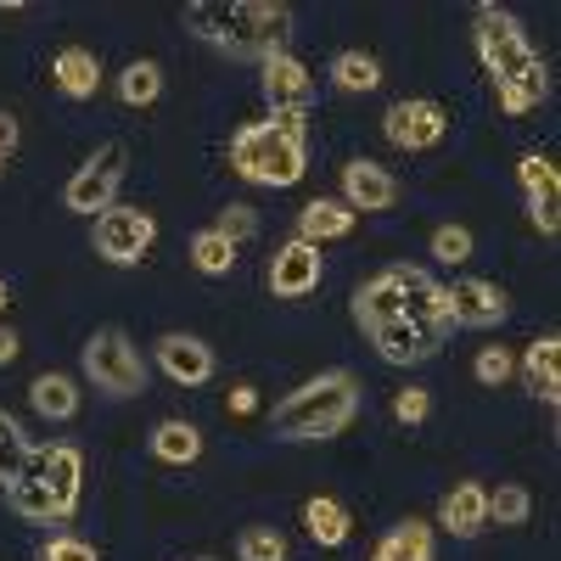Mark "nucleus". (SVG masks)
<instances>
[{"mask_svg":"<svg viewBox=\"0 0 561 561\" xmlns=\"http://www.w3.org/2000/svg\"><path fill=\"white\" fill-rule=\"evenodd\" d=\"M472 39H478V57H483L489 79H494V102H500V113L528 118V113L550 96V73H545L539 51L528 45L523 23L511 18L505 7H478Z\"/></svg>","mask_w":561,"mask_h":561,"instance_id":"1","label":"nucleus"},{"mask_svg":"<svg viewBox=\"0 0 561 561\" xmlns=\"http://www.w3.org/2000/svg\"><path fill=\"white\" fill-rule=\"evenodd\" d=\"M185 28L208 45H219L225 57L264 62L275 51H287L293 12L275 7V0H192L185 7Z\"/></svg>","mask_w":561,"mask_h":561,"instance_id":"2","label":"nucleus"},{"mask_svg":"<svg viewBox=\"0 0 561 561\" xmlns=\"http://www.w3.org/2000/svg\"><path fill=\"white\" fill-rule=\"evenodd\" d=\"M304 124H309V107H287L259 124H242L237 140H230V169L248 185H298L309 169Z\"/></svg>","mask_w":561,"mask_h":561,"instance_id":"3","label":"nucleus"},{"mask_svg":"<svg viewBox=\"0 0 561 561\" xmlns=\"http://www.w3.org/2000/svg\"><path fill=\"white\" fill-rule=\"evenodd\" d=\"M359 415V377L354 370H325V377L304 382L270 410V433L280 444H309V438H337Z\"/></svg>","mask_w":561,"mask_h":561,"instance_id":"4","label":"nucleus"},{"mask_svg":"<svg viewBox=\"0 0 561 561\" xmlns=\"http://www.w3.org/2000/svg\"><path fill=\"white\" fill-rule=\"evenodd\" d=\"M382 275H388V287H393V298H399V320L421 325V332H427V337L444 348V337L455 332V320H449V293H444L421 264H388Z\"/></svg>","mask_w":561,"mask_h":561,"instance_id":"5","label":"nucleus"},{"mask_svg":"<svg viewBox=\"0 0 561 561\" xmlns=\"http://www.w3.org/2000/svg\"><path fill=\"white\" fill-rule=\"evenodd\" d=\"M84 377L107 399H135L140 388H147V365H140L135 343L118 332V325H102V332L84 343Z\"/></svg>","mask_w":561,"mask_h":561,"instance_id":"6","label":"nucleus"},{"mask_svg":"<svg viewBox=\"0 0 561 561\" xmlns=\"http://www.w3.org/2000/svg\"><path fill=\"white\" fill-rule=\"evenodd\" d=\"M124 169H129V152L118 147V140H107V147H96V152H90V163L68 180L62 203H68L73 214H84V219L107 214V208L118 203V180H124Z\"/></svg>","mask_w":561,"mask_h":561,"instance_id":"7","label":"nucleus"},{"mask_svg":"<svg viewBox=\"0 0 561 561\" xmlns=\"http://www.w3.org/2000/svg\"><path fill=\"white\" fill-rule=\"evenodd\" d=\"M152 237H158V225H152V214H140V208H107V214H96V253L107 259V264H140L152 253Z\"/></svg>","mask_w":561,"mask_h":561,"instance_id":"8","label":"nucleus"},{"mask_svg":"<svg viewBox=\"0 0 561 561\" xmlns=\"http://www.w3.org/2000/svg\"><path fill=\"white\" fill-rule=\"evenodd\" d=\"M444 129H449V113H444L438 102H427V96L399 102V107H388V118H382V135L393 140V147H404V152H427V147H438Z\"/></svg>","mask_w":561,"mask_h":561,"instance_id":"9","label":"nucleus"},{"mask_svg":"<svg viewBox=\"0 0 561 561\" xmlns=\"http://www.w3.org/2000/svg\"><path fill=\"white\" fill-rule=\"evenodd\" d=\"M517 180L528 192V219L545 230V237H556L561 230V174L545 152H523L517 158Z\"/></svg>","mask_w":561,"mask_h":561,"instance_id":"10","label":"nucleus"},{"mask_svg":"<svg viewBox=\"0 0 561 561\" xmlns=\"http://www.w3.org/2000/svg\"><path fill=\"white\" fill-rule=\"evenodd\" d=\"M259 84H264V102L270 113H287V107H309L314 102V79L293 51H275L259 62Z\"/></svg>","mask_w":561,"mask_h":561,"instance_id":"11","label":"nucleus"},{"mask_svg":"<svg viewBox=\"0 0 561 561\" xmlns=\"http://www.w3.org/2000/svg\"><path fill=\"white\" fill-rule=\"evenodd\" d=\"M158 365H163V377L180 382V388H203L214 377V348L192 332H169L158 337Z\"/></svg>","mask_w":561,"mask_h":561,"instance_id":"12","label":"nucleus"},{"mask_svg":"<svg viewBox=\"0 0 561 561\" xmlns=\"http://www.w3.org/2000/svg\"><path fill=\"white\" fill-rule=\"evenodd\" d=\"M314 287H320V248L293 237L270 264V293L275 298H309Z\"/></svg>","mask_w":561,"mask_h":561,"instance_id":"13","label":"nucleus"},{"mask_svg":"<svg viewBox=\"0 0 561 561\" xmlns=\"http://www.w3.org/2000/svg\"><path fill=\"white\" fill-rule=\"evenodd\" d=\"M444 293H449V320L455 325H500L511 314V298L494 287V280H478V275L455 280V287H444Z\"/></svg>","mask_w":561,"mask_h":561,"instance_id":"14","label":"nucleus"},{"mask_svg":"<svg viewBox=\"0 0 561 561\" xmlns=\"http://www.w3.org/2000/svg\"><path fill=\"white\" fill-rule=\"evenodd\" d=\"M79 472H84V455L73 444H51V449H34V478L51 489V500L73 517L79 505Z\"/></svg>","mask_w":561,"mask_h":561,"instance_id":"15","label":"nucleus"},{"mask_svg":"<svg viewBox=\"0 0 561 561\" xmlns=\"http://www.w3.org/2000/svg\"><path fill=\"white\" fill-rule=\"evenodd\" d=\"M393 197H399V185H393V174H388L382 163H370V158L343 163V203H348V208L382 214V208H393Z\"/></svg>","mask_w":561,"mask_h":561,"instance_id":"16","label":"nucleus"},{"mask_svg":"<svg viewBox=\"0 0 561 561\" xmlns=\"http://www.w3.org/2000/svg\"><path fill=\"white\" fill-rule=\"evenodd\" d=\"M365 337L388 365H421L427 354H438V343L421 332V325H410V320H377V325H365Z\"/></svg>","mask_w":561,"mask_h":561,"instance_id":"17","label":"nucleus"},{"mask_svg":"<svg viewBox=\"0 0 561 561\" xmlns=\"http://www.w3.org/2000/svg\"><path fill=\"white\" fill-rule=\"evenodd\" d=\"M438 523L455 534V539H478L489 528V489L483 483H455L438 505Z\"/></svg>","mask_w":561,"mask_h":561,"instance_id":"18","label":"nucleus"},{"mask_svg":"<svg viewBox=\"0 0 561 561\" xmlns=\"http://www.w3.org/2000/svg\"><path fill=\"white\" fill-rule=\"evenodd\" d=\"M51 73H57V90L68 102H90L102 90V62L84 51V45H62L57 51V62H51Z\"/></svg>","mask_w":561,"mask_h":561,"instance_id":"19","label":"nucleus"},{"mask_svg":"<svg viewBox=\"0 0 561 561\" xmlns=\"http://www.w3.org/2000/svg\"><path fill=\"white\" fill-rule=\"evenodd\" d=\"M7 500H12V517H23V523H39V528H57V523H68V511L51 500V489H45L39 478H34V466L7 489Z\"/></svg>","mask_w":561,"mask_h":561,"instance_id":"20","label":"nucleus"},{"mask_svg":"<svg viewBox=\"0 0 561 561\" xmlns=\"http://www.w3.org/2000/svg\"><path fill=\"white\" fill-rule=\"evenodd\" d=\"M556 359H561V337H556V332H550V337H539V343L523 354L528 393H534V399H545V404H561V370H556Z\"/></svg>","mask_w":561,"mask_h":561,"instance_id":"21","label":"nucleus"},{"mask_svg":"<svg viewBox=\"0 0 561 561\" xmlns=\"http://www.w3.org/2000/svg\"><path fill=\"white\" fill-rule=\"evenodd\" d=\"M304 528H309V539H314V545L337 550V545L354 534V517L343 511V500H332V494H314V500L304 505Z\"/></svg>","mask_w":561,"mask_h":561,"instance_id":"22","label":"nucleus"},{"mask_svg":"<svg viewBox=\"0 0 561 561\" xmlns=\"http://www.w3.org/2000/svg\"><path fill=\"white\" fill-rule=\"evenodd\" d=\"M354 230V208L348 203H309L304 214H298V237L304 242H337V237H348Z\"/></svg>","mask_w":561,"mask_h":561,"instance_id":"23","label":"nucleus"},{"mask_svg":"<svg viewBox=\"0 0 561 561\" xmlns=\"http://www.w3.org/2000/svg\"><path fill=\"white\" fill-rule=\"evenodd\" d=\"M28 404H34V415H45V421H68V415L79 410V382H68L62 370H45V377L28 388Z\"/></svg>","mask_w":561,"mask_h":561,"instance_id":"24","label":"nucleus"},{"mask_svg":"<svg viewBox=\"0 0 561 561\" xmlns=\"http://www.w3.org/2000/svg\"><path fill=\"white\" fill-rule=\"evenodd\" d=\"M152 455L169 460V466H192L203 455V433L192 427V421H158L152 427Z\"/></svg>","mask_w":561,"mask_h":561,"instance_id":"25","label":"nucleus"},{"mask_svg":"<svg viewBox=\"0 0 561 561\" xmlns=\"http://www.w3.org/2000/svg\"><path fill=\"white\" fill-rule=\"evenodd\" d=\"M158 96H163V68L152 57H140V62H129L118 73V102L124 107H152Z\"/></svg>","mask_w":561,"mask_h":561,"instance_id":"26","label":"nucleus"},{"mask_svg":"<svg viewBox=\"0 0 561 561\" xmlns=\"http://www.w3.org/2000/svg\"><path fill=\"white\" fill-rule=\"evenodd\" d=\"M370 561H433V534H427V523L393 528V534L377 545V556H370Z\"/></svg>","mask_w":561,"mask_h":561,"instance_id":"27","label":"nucleus"},{"mask_svg":"<svg viewBox=\"0 0 561 561\" xmlns=\"http://www.w3.org/2000/svg\"><path fill=\"white\" fill-rule=\"evenodd\" d=\"M332 84L348 90V96H365V90H377V84H382V68H377V57H365V51H337V62H332Z\"/></svg>","mask_w":561,"mask_h":561,"instance_id":"28","label":"nucleus"},{"mask_svg":"<svg viewBox=\"0 0 561 561\" xmlns=\"http://www.w3.org/2000/svg\"><path fill=\"white\" fill-rule=\"evenodd\" d=\"M192 264L203 275H230V270H237V242H225L219 230L208 225V230H197V237H192Z\"/></svg>","mask_w":561,"mask_h":561,"instance_id":"29","label":"nucleus"},{"mask_svg":"<svg viewBox=\"0 0 561 561\" xmlns=\"http://www.w3.org/2000/svg\"><path fill=\"white\" fill-rule=\"evenodd\" d=\"M528 517H534V494H528L523 483H505V489L489 494V523H500V528H523Z\"/></svg>","mask_w":561,"mask_h":561,"instance_id":"30","label":"nucleus"},{"mask_svg":"<svg viewBox=\"0 0 561 561\" xmlns=\"http://www.w3.org/2000/svg\"><path fill=\"white\" fill-rule=\"evenodd\" d=\"M28 466H34V444L12 427L7 438H0V489H12V483L28 472Z\"/></svg>","mask_w":561,"mask_h":561,"instance_id":"31","label":"nucleus"},{"mask_svg":"<svg viewBox=\"0 0 561 561\" xmlns=\"http://www.w3.org/2000/svg\"><path fill=\"white\" fill-rule=\"evenodd\" d=\"M237 561H287V539L275 528H248L237 539Z\"/></svg>","mask_w":561,"mask_h":561,"instance_id":"32","label":"nucleus"},{"mask_svg":"<svg viewBox=\"0 0 561 561\" xmlns=\"http://www.w3.org/2000/svg\"><path fill=\"white\" fill-rule=\"evenodd\" d=\"M214 230H219L225 242H237V248H242V242L253 237V230H259V214H253L248 203H225V214L214 219Z\"/></svg>","mask_w":561,"mask_h":561,"instance_id":"33","label":"nucleus"},{"mask_svg":"<svg viewBox=\"0 0 561 561\" xmlns=\"http://www.w3.org/2000/svg\"><path fill=\"white\" fill-rule=\"evenodd\" d=\"M433 253L444 264H466V259H472V230H466V225H438L433 230Z\"/></svg>","mask_w":561,"mask_h":561,"instance_id":"34","label":"nucleus"},{"mask_svg":"<svg viewBox=\"0 0 561 561\" xmlns=\"http://www.w3.org/2000/svg\"><path fill=\"white\" fill-rule=\"evenodd\" d=\"M511 365H517V359H511L500 343L494 348H483L478 359H472V370H478V382H489V388H500V382H511Z\"/></svg>","mask_w":561,"mask_h":561,"instance_id":"35","label":"nucleus"},{"mask_svg":"<svg viewBox=\"0 0 561 561\" xmlns=\"http://www.w3.org/2000/svg\"><path fill=\"white\" fill-rule=\"evenodd\" d=\"M427 410H433L427 388H404V393L393 399V415L404 421V427H415V421H427Z\"/></svg>","mask_w":561,"mask_h":561,"instance_id":"36","label":"nucleus"},{"mask_svg":"<svg viewBox=\"0 0 561 561\" xmlns=\"http://www.w3.org/2000/svg\"><path fill=\"white\" fill-rule=\"evenodd\" d=\"M39 561H96V550H90L84 539H73V534H62V539L45 545V556H39Z\"/></svg>","mask_w":561,"mask_h":561,"instance_id":"37","label":"nucleus"},{"mask_svg":"<svg viewBox=\"0 0 561 561\" xmlns=\"http://www.w3.org/2000/svg\"><path fill=\"white\" fill-rule=\"evenodd\" d=\"M18 135H23V129H18V113L0 107V163H7V158L18 152Z\"/></svg>","mask_w":561,"mask_h":561,"instance_id":"38","label":"nucleus"},{"mask_svg":"<svg viewBox=\"0 0 561 561\" xmlns=\"http://www.w3.org/2000/svg\"><path fill=\"white\" fill-rule=\"evenodd\" d=\"M18 348H23V343H18V332H7V325H0V365H12V359H18Z\"/></svg>","mask_w":561,"mask_h":561,"instance_id":"39","label":"nucleus"},{"mask_svg":"<svg viewBox=\"0 0 561 561\" xmlns=\"http://www.w3.org/2000/svg\"><path fill=\"white\" fill-rule=\"evenodd\" d=\"M253 404H259V393H253V388H237V393H230V410H237V415H248Z\"/></svg>","mask_w":561,"mask_h":561,"instance_id":"40","label":"nucleus"},{"mask_svg":"<svg viewBox=\"0 0 561 561\" xmlns=\"http://www.w3.org/2000/svg\"><path fill=\"white\" fill-rule=\"evenodd\" d=\"M12 427H18V421H12V415H7V410H0V438H7V433H12Z\"/></svg>","mask_w":561,"mask_h":561,"instance_id":"41","label":"nucleus"},{"mask_svg":"<svg viewBox=\"0 0 561 561\" xmlns=\"http://www.w3.org/2000/svg\"><path fill=\"white\" fill-rule=\"evenodd\" d=\"M7 298H12V287H7V280H0V309H7Z\"/></svg>","mask_w":561,"mask_h":561,"instance_id":"42","label":"nucleus"},{"mask_svg":"<svg viewBox=\"0 0 561 561\" xmlns=\"http://www.w3.org/2000/svg\"><path fill=\"white\" fill-rule=\"evenodd\" d=\"M197 561H214V556H197Z\"/></svg>","mask_w":561,"mask_h":561,"instance_id":"43","label":"nucleus"}]
</instances>
